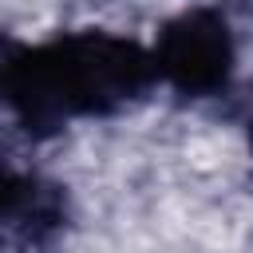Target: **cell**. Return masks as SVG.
<instances>
[{
    "instance_id": "6da1fadb",
    "label": "cell",
    "mask_w": 253,
    "mask_h": 253,
    "mask_svg": "<svg viewBox=\"0 0 253 253\" xmlns=\"http://www.w3.org/2000/svg\"><path fill=\"white\" fill-rule=\"evenodd\" d=\"M154 59L134 40L111 32H71L40 47L20 43L0 103H8L28 134L47 138L71 119L130 107L154 87Z\"/></svg>"
},
{
    "instance_id": "7a4b0ae2",
    "label": "cell",
    "mask_w": 253,
    "mask_h": 253,
    "mask_svg": "<svg viewBox=\"0 0 253 253\" xmlns=\"http://www.w3.org/2000/svg\"><path fill=\"white\" fill-rule=\"evenodd\" d=\"M154 75L170 83L178 95L202 99L217 95L233 71V32L217 8H186L170 24H162L154 47Z\"/></svg>"
},
{
    "instance_id": "3957f363",
    "label": "cell",
    "mask_w": 253,
    "mask_h": 253,
    "mask_svg": "<svg viewBox=\"0 0 253 253\" xmlns=\"http://www.w3.org/2000/svg\"><path fill=\"white\" fill-rule=\"evenodd\" d=\"M63 225V194L36 170L0 154V233L20 245H43Z\"/></svg>"
},
{
    "instance_id": "277c9868",
    "label": "cell",
    "mask_w": 253,
    "mask_h": 253,
    "mask_svg": "<svg viewBox=\"0 0 253 253\" xmlns=\"http://www.w3.org/2000/svg\"><path fill=\"white\" fill-rule=\"evenodd\" d=\"M16 51H20V43L0 32V91H4V79H8V67H12V59H16Z\"/></svg>"
},
{
    "instance_id": "5b68a950",
    "label": "cell",
    "mask_w": 253,
    "mask_h": 253,
    "mask_svg": "<svg viewBox=\"0 0 253 253\" xmlns=\"http://www.w3.org/2000/svg\"><path fill=\"white\" fill-rule=\"evenodd\" d=\"M245 126H249V146H253V115H249V123H245Z\"/></svg>"
}]
</instances>
